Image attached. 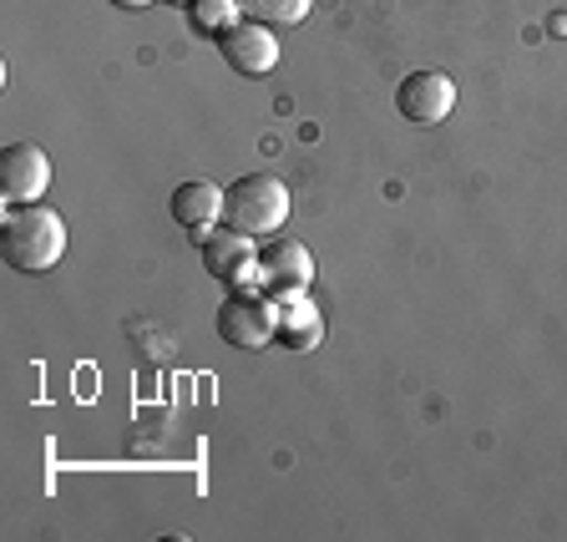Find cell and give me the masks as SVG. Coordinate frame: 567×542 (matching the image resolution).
<instances>
[{
  "label": "cell",
  "instance_id": "cell-1",
  "mask_svg": "<svg viewBox=\"0 0 567 542\" xmlns=\"http://www.w3.org/2000/svg\"><path fill=\"white\" fill-rule=\"evenodd\" d=\"M0 254L6 264L21 274H47L51 264H61L66 254V218L47 203H21V208L6 213V224H0Z\"/></svg>",
  "mask_w": 567,
  "mask_h": 542
},
{
  "label": "cell",
  "instance_id": "cell-2",
  "mask_svg": "<svg viewBox=\"0 0 567 542\" xmlns=\"http://www.w3.org/2000/svg\"><path fill=\"white\" fill-rule=\"evenodd\" d=\"M289 183L274 173H244L224 188V224L238 228V234H279L289 224Z\"/></svg>",
  "mask_w": 567,
  "mask_h": 542
},
{
  "label": "cell",
  "instance_id": "cell-3",
  "mask_svg": "<svg viewBox=\"0 0 567 542\" xmlns=\"http://www.w3.org/2000/svg\"><path fill=\"white\" fill-rule=\"evenodd\" d=\"M218 335L234 350H264L269 340H279V305L259 289H234L218 305Z\"/></svg>",
  "mask_w": 567,
  "mask_h": 542
},
{
  "label": "cell",
  "instance_id": "cell-4",
  "mask_svg": "<svg viewBox=\"0 0 567 542\" xmlns=\"http://www.w3.org/2000/svg\"><path fill=\"white\" fill-rule=\"evenodd\" d=\"M193 244L203 248V264L218 284L228 289H254L259 284V254L264 248L254 244V234H238V228H208V234H193Z\"/></svg>",
  "mask_w": 567,
  "mask_h": 542
},
{
  "label": "cell",
  "instance_id": "cell-5",
  "mask_svg": "<svg viewBox=\"0 0 567 542\" xmlns=\"http://www.w3.org/2000/svg\"><path fill=\"white\" fill-rule=\"evenodd\" d=\"M51 188V157L35 142H11L0 153V198L21 208V203H41Z\"/></svg>",
  "mask_w": 567,
  "mask_h": 542
},
{
  "label": "cell",
  "instance_id": "cell-6",
  "mask_svg": "<svg viewBox=\"0 0 567 542\" xmlns=\"http://www.w3.org/2000/svg\"><path fill=\"white\" fill-rule=\"evenodd\" d=\"M395 106H401V117L415 122V127H436V122L451 117V106H456V82H451L446 71H411L395 86Z\"/></svg>",
  "mask_w": 567,
  "mask_h": 542
},
{
  "label": "cell",
  "instance_id": "cell-7",
  "mask_svg": "<svg viewBox=\"0 0 567 542\" xmlns=\"http://www.w3.org/2000/svg\"><path fill=\"white\" fill-rule=\"evenodd\" d=\"M218 51L238 76H264V71L279 67V35L264 21H234L228 31H218Z\"/></svg>",
  "mask_w": 567,
  "mask_h": 542
},
{
  "label": "cell",
  "instance_id": "cell-8",
  "mask_svg": "<svg viewBox=\"0 0 567 542\" xmlns=\"http://www.w3.org/2000/svg\"><path fill=\"white\" fill-rule=\"evenodd\" d=\"M259 284L269 289V299H284V295H299L315 284V254L295 238H279L259 254Z\"/></svg>",
  "mask_w": 567,
  "mask_h": 542
},
{
  "label": "cell",
  "instance_id": "cell-9",
  "mask_svg": "<svg viewBox=\"0 0 567 542\" xmlns=\"http://www.w3.org/2000/svg\"><path fill=\"white\" fill-rule=\"evenodd\" d=\"M167 213L188 234H208V228L224 224V188L208 183V177H193V183H177L173 198H167Z\"/></svg>",
  "mask_w": 567,
  "mask_h": 542
},
{
  "label": "cell",
  "instance_id": "cell-10",
  "mask_svg": "<svg viewBox=\"0 0 567 542\" xmlns=\"http://www.w3.org/2000/svg\"><path fill=\"white\" fill-rule=\"evenodd\" d=\"M274 305H279V340L289 345V350H309V345H319V335H324V315H319V305L309 299V289L284 295V299H274Z\"/></svg>",
  "mask_w": 567,
  "mask_h": 542
},
{
  "label": "cell",
  "instance_id": "cell-11",
  "mask_svg": "<svg viewBox=\"0 0 567 542\" xmlns=\"http://www.w3.org/2000/svg\"><path fill=\"white\" fill-rule=\"evenodd\" d=\"M244 6L248 21H264V25H299L309 11H315V0H238Z\"/></svg>",
  "mask_w": 567,
  "mask_h": 542
},
{
  "label": "cell",
  "instance_id": "cell-12",
  "mask_svg": "<svg viewBox=\"0 0 567 542\" xmlns=\"http://www.w3.org/2000/svg\"><path fill=\"white\" fill-rule=\"evenodd\" d=\"M193 11V25H198V31H228V25L234 21H244V6H238V0H193L188 6Z\"/></svg>",
  "mask_w": 567,
  "mask_h": 542
},
{
  "label": "cell",
  "instance_id": "cell-13",
  "mask_svg": "<svg viewBox=\"0 0 567 542\" xmlns=\"http://www.w3.org/2000/svg\"><path fill=\"white\" fill-rule=\"evenodd\" d=\"M117 11H147V6H157V0H112Z\"/></svg>",
  "mask_w": 567,
  "mask_h": 542
},
{
  "label": "cell",
  "instance_id": "cell-14",
  "mask_svg": "<svg viewBox=\"0 0 567 542\" xmlns=\"http://www.w3.org/2000/svg\"><path fill=\"white\" fill-rule=\"evenodd\" d=\"M167 6H193V0H167Z\"/></svg>",
  "mask_w": 567,
  "mask_h": 542
}]
</instances>
